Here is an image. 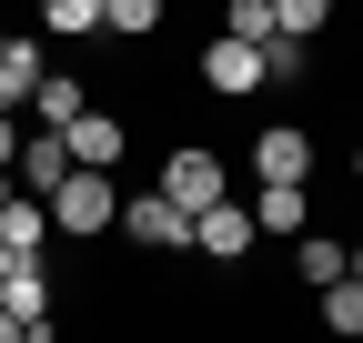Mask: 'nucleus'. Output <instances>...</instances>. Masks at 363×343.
<instances>
[{
  "mask_svg": "<svg viewBox=\"0 0 363 343\" xmlns=\"http://www.w3.org/2000/svg\"><path fill=\"white\" fill-rule=\"evenodd\" d=\"M51 223H61V232H81V242H101V232H121V192H111V172H91V162H71V182L51 192Z\"/></svg>",
  "mask_w": 363,
  "mask_h": 343,
  "instance_id": "f257e3e1",
  "label": "nucleus"
},
{
  "mask_svg": "<svg viewBox=\"0 0 363 343\" xmlns=\"http://www.w3.org/2000/svg\"><path fill=\"white\" fill-rule=\"evenodd\" d=\"M162 192H172L182 212H212L222 192H233V162L202 152V142H182V152H162Z\"/></svg>",
  "mask_w": 363,
  "mask_h": 343,
  "instance_id": "f03ea898",
  "label": "nucleus"
},
{
  "mask_svg": "<svg viewBox=\"0 0 363 343\" xmlns=\"http://www.w3.org/2000/svg\"><path fill=\"white\" fill-rule=\"evenodd\" d=\"M242 162H252V182H313V132L303 121H262L242 142Z\"/></svg>",
  "mask_w": 363,
  "mask_h": 343,
  "instance_id": "7ed1b4c3",
  "label": "nucleus"
},
{
  "mask_svg": "<svg viewBox=\"0 0 363 343\" xmlns=\"http://www.w3.org/2000/svg\"><path fill=\"white\" fill-rule=\"evenodd\" d=\"M202 91H222V101H252V91H262V40L212 30V40H202Z\"/></svg>",
  "mask_w": 363,
  "mask_h": 343,
  "instance_id": "20e7f679",
  "label": "nucleus"
},
{
  "mask_svg": "<svg viewBox=\"0 0 363 343\" xmlns=\"http://www.w3.org/2000/svg\"><path fill=\"white\" fill-rule=\"evenodd\" d=\"M252 232H262V223H252V202H242V192H222L212 212H192V252H202V263H242Z\"/></svg>",
  "mask_w": 363,
  "mask_h": 343,
  "instance_id": "39448f33",
  "label": "nucleus"
},
{
  "mask_svg": "<svg viewBox=\"0 0 363 343\" xmlns=\"http://www.w3.org/2000/svg\"><path fill=\"white\" fill-rule=\"evenodd\" d=\"M121 242H142V252H182V242H192V212H182L172 192H142V202H121Z\"/></svg>",
  "mask_w": 363,
  "mask_h": 343,
  "instance_id": "423d86ee",
  "label": "nucleus"
},
{
  "mask_svg": "<svg viewBox=\"0 0 363 343\" xmlns=\"http://www.w3.org/2000/svg\"><path fill=\"white\" fill-rule=\"evenodd\" d=\"M61 142H71V162H91V172H111V162L131 152V132H121V111H101V101H81V111L61 121Z\"/></svg>",
  "mask_w": 363,
  "mask_h": 343,
  "instance_id": "0eeeda50",
  "label": "nucleus"
},
{
  "mask_svg": "<svg viewBox=\"0 0 363 343\" xmlns=\"http://www.w3.org/2000/svg\"><path fill=\"white\" fill-rule=\"evenodd\" d=\"M0 242H11V263H40V252L61 242L51 202H40V192H11V202H0Z\"/></svg>",
  "mask_w": 363,
  "mask_h": 343,
  "instance_id": "6e6552de",
  "label": "nucleus"
},
{
  "mask_svg": "<svg viewBox=\"0 0 363 343\" xmlns=\"http://www.w3.org/2000/svg\"><path fill=\"white\" fill-rule=\"evenodd\" d=\"M0 303L21 313V343H51V273H40V263H11V273H0Z\"/></svg>",
  "mask_w": 363,
  "mask_h": 343,
  "instance_id": "1a4fd4ad",
  "label": "nucleus"
},
{
  "mask_svg": "<svg viewBox=\"0 0 363 343\" xmlns=\"http://www.w3.org/2000/svg\"><path fill=\"white\" fill-rule=\"evenodd\" d=\"M11 172H21V192H40V202H51V192L71 182V142L30 121V132H21V162H11Z\"/></svg>",
  "mask_w": 363,
  "mask_h": 343,
  "instance_id": "9d476101",
  "label": "nucleus"
},
{
  "mask_svg": "<svg viewBox=\"0 0 363 343\" xmlns=\"http://www.w3.org/2000/svg\"><path fill=\"white\" fill-rule=\"evenodd\" d=\"M252 223L262 232H303L313 223V182H252Z\"/></svg>",
  "mask_w": 363,
  "mask_h": 343,
  "instance_id": "9b49d317",
  "label": "nucleus"
},
{
  "mask_svg": "<svg viewBox=\"0 0 363 343\" xmlns=\"http://www.w3.org/2000/svg\"><path fill=\"white\" fill-rule=\"evenodd\" d=\"M81 101H91V81H81V71H40V81H30V121H40V132H61Z\"/></svg>",
  "mask_w": 363,
  "mask_h": 343,
  "instance_id": "f8f14e48",
  "label": "nucleus"
},
{
  "mask_svg": "<svg viewBox=\"0 0 363 343\" xmlns=\"http://www.w3.org/2000/svg\"><path fill=\"white\" fill-rule=\"evenodd\" d=\"M293 81H313V40L303 30H272L262 40V91H293Z\"/></svg>",
  "mask_w": 363,
  "mask_h": 343,
  "instance_id": "ddd939ff",
  "label": "nucleus"
},
{
  "mask_svg": "<svg viewBox=\"0 0 363 343\" xmlns=\"http://www.w3.org/2000/svg\"><path fill=\"white\" fill-rule=\"evenodd\" d=\"M323 323H333L343 343L363 333V273H333V283H323Z\"/></svg>",
  "mask_w": 363,
  "mask_h": 343,
  "instance_id": "4468645a",
  "label": "nucleus"
},
{
  "mask_svg": "<svg viewBox=\"0 0 363 343\" xmlns=\"http://www.w3.org/2000/svg\"><path fill=\"white\" fill-rule=\"evenodd\" d=\"M40 30H61V40H101V0H40Z\"/></svg>",
  "mask_w": 363,
  "mask_h": 343,
  "instance_id": "2eb2a0df",
  "label": "nucleus"
},
{
  "mask_svg": "<svg viewBox=\"0 0 363 343\" xmlns=\"http://www.w3.org/2000/svg\"><path fill=\"white\" fill-rule=\"evenodd\" d=\"M293 273H303L313 293H323V283L343 273V242H333V232H303V242H293Z\"/></svg>",
  "mask_w": 363,
  "mask_h": 343,
  "instance_id": "dca6fc26",
  "label": "nucleus"
},
{
  "mask_svg": "<svg viewBox=\"0 0 363 343\" xmlns=\"http://www.w3.org/2000/svg\"><path fill=\"white\" fill-rule=\"evenodd\" d=\"M101 30L111 40H152L162 30V0H101Z\"/></svg>",
  "mask_w": 363,
  "mask_h": 343,
  "instance_id": "f3484780",
  "label": "nucleus"
},
{
  "mask_svg": "<svg viewBox=\"0 0 363 343\" xmlns=\"http://www.w3.org/2000/svg\"><path fill=\"white\" fill-rule=\"evenodd\" d=\"M272 30H303V40H323V30H333V0H272Z\"/></svg>",
  "mask_w": 363,
  "mask_h": 343,
  "instance_id": "a211bd4d",
  "label": "nucleus"
},
{
  "mask_svg": "<svg viewBox=\"0 0 363 343\" xmlns=\"http://www.w3.org/2000/svg\"><path fill=\"white\" fill-rule=\"evenodd\" d=\"M222 30L233 40H272V0H222Z\"/></svg>",
  "mask_w": 363,
  "mask_h": 343,
  "instance_id": "6ab92c4d",
  "label": "nucleus"
},
{
  "mask_svg": "<svg viewBox=\"0 0 363 343\" xmlns=\"http://www.w3.org/2000/svg\"><path fill=\"white\" fill-rule=\"evenodd\" d=\"M0 162H21V111H0Z\"/></svg>",
  "mask_w": 363,
  "mask_h": 343,
  "instance_id": "aec40b11",
  "label": "nucleus"
},
{
  "mask_svg": "<svg viewBox=\"0 0 363 343\" xmlns=\"http://www.w3.org/2000/svg\"><path fill=\"white\" fill-rule=\"evenodd\" d=\"M0 343H21V313H11V303H0Z\"/></svg>",
  "mask_w": 363,
  "mask_h": 343,
  "instance_id": "412c9836",
  "label": "nucleus"
},
{
  "mask_svg": "<svg viewBox=\"0 0 363 343\" xmlns=\"http://www.w3.org/2000/svg\"><path fill=\"white\" fill-rule=\"evenodd\" d=\"M11 192H21V172H11V162H0V202H11Z\"/></svg>",
  "mask_w": 363,
  "mask_h": 343,
  "instance_id": "4be33fe9",
  "label": "nucleus"
},
{
  "mask_svg": "<svg viewBox=\"0 0 363 343\" xmlns=\"http://www.w3.org/2000/svg\"><path fill=\"white\" fill-rule=\"evenodd\" d=\"M343 273H363V242H353V252H343Z\"/></svg>",
  "mask_w": 363,
  "mask_h": 343,
  "instance_id": "5701e85b",
  "label": "nucleus"
},
{
  "mask_svg": "<svg viewBox=\"0 0 363 343\" xmlns=\"http://www.w3.org/2000/svg\"><path fill=\"white\" fill-rule=\"evenodd\" d=\"M353 182H363V142H353Z\"/></svg>",
  "mask_w": 363,
  "mask_h": 343,
  "instance_id": "b1692460",
  "label": "nucleus"
},
{
  "mask_svg": "<svg viewBox=\"0 0 363 343\" xmlns=\"http://www.w3.org/2000/svg\"><path fill=\"white\" fill-rule=\"evenodd\" d=\"M0 273H11V242H0Z\"/></svg>",
  "mask_w": 363,
  "mask_h": 343,
  "instance_id": "393cba45",
  "label": "nucleus"
}]
</instances>
